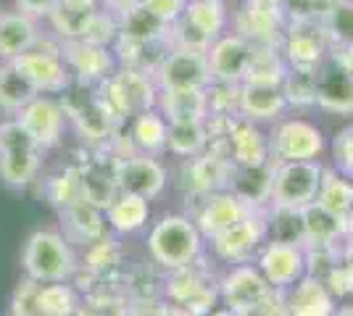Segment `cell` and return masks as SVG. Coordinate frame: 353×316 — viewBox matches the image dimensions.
I'll list each match as a JSON object with an SVG mask.
<instances>
[{"label": "cell", "mask_w": 353, "mask_h": 316, "mask_svg": "<svg viewBox=\"0 0 353 316\" xmlns=\"http://www.w3.org/2000/svg\"><path fill=\"white\" fill-rule=\"evenodd\" d=\"M140 6L150 11L156 19H161L163 24H172L179 16L185 14V6L188 0H140Z\"/></svg>", "instance_id": "cell-38"}, {"label": "cell", "mask_w": 353, "mask_h": 316, "mask_svg": "<svg viewBox=\"0 0 353 316\" xmlns=\"http://www.w3.org/2000/svg\"><path fill=\"white\" fill-rule=\"evenodd\" d=\"M37 282L27 280L24 285L19 287L14 301V316H40L37 314Z\"/></svg>", "instance_id": "cell-39"}, {"label": "cell", "mask_w": 353, "mask_h": 316, "mask_svg": "<svg viewBox=\"0 0 353 316\" xmlns=\"http://www.w3.org/2000/svg\"><path fill=\"white\" fill-rule=\"evenodd\" d=\"M322 169L311 161H288L272 174V198L277 206L303 209L316 200L322 185Z\"/></svg>", "instance_id": "cell-5"}, {"label": "cell", "mask_w": 353, "mask_h": 316, "mask_svg": "<svg viewBox=\"0 0 353 316\" xmlns=\"http://www.w3.org/2000/svg\"><path fill=\"white\" fill-rule=\"evenodd\" d=\"M95 3L98 0H61L59 6L69 8V11H95Z\"/></svg>", "instance_id": "cell-42"}, {"label": "cell", "mask_w": 353, "mask_h": 316, "mask_svg": "<svg viewBox=\"0 0 353 316\" xmlns=\"http://www.w3.org/2000/svg\"><path fill=\"white\" fill-rule=\"evenodd\" d=\"M306 266V256L301 251V245H290V242H269L264 253H261V271L264 280L274 287L295 285L303 274Z\"/></svg>", "instance_id": "cell-11"}, {"label": "cell", "mask_w": 353, "mask_h": 316, "mask_svg": "<svg viewBox=\"0 0 353 316\" xmlns=\"http://www.w3.org/2000/svg\"><path fill=\"white\" fill-rule=\"evenodd\" d=\"M24 269L34 282H63L74 271V256L56 232H34L24 245Z\"/></svg>", "instance_id": "cell-3"}, {"label": "cell", "mask_w": 353, "mask_h": 316, "mask_svg": "<svg viewBox=\"0 0 353 316\" xmlns=\"http://www.w3.org/2000/svg\"><path fill=\"white\" fill-rule=\"evenodd\" d=\"M348 258H351V266H353V242H351V251H348Z\"/></svg>", "instance_id": "cell-46"}, {"label": "cell", "mask_w": 353, "mask_h": 316, "mask_svg": "<svg viewBox=\"0 0 353 316\" xmlns=\"http://www.w3.org/2000/svg\"><path fill=\"white\" fill-rule=\"evenodd\" d=\"M303 213V232H306V240L314 245H330V242L338 238L343 232V216L327 211L324 206H319L316 200L301 209Z\"/></svg>", "instance_id": "cell-25"}, {"label": "cell", "mask_w": 353, "mask_h": 316, "mask_svg": "<svg viewBox=\"0 0 353 316\" xmlns=\"http://www.w3.org/2000/svg\"><path fill=\"white\" fill-rule=\"evenodd\" d=\"M37 45V27L27 14H3L0 16V59L16 61Z\"/></svg>", "instance_id": "cell-16"}, {"label": "cell", "mask_w": 353, "mask_h": 316, "mask_svg": "<svg viewBox=\"0 0 353 316\" xmlns=\"http://www.w3.org/2000/svg\"><path fill=\"white\" fill-rule=\"evenodd\" d=\"M340 3H351V6H353V0H340Z\"/></svg>", "instance_id": "cell-48"}, {"label": "cell", "mask_w": 353, "mask_h": 316, "mask_svg": "<svg viewBox=\"0 0 353 316\" xmlns=\"http://www.w3.org/2000/svg\"><path fill=\"white\" fill-rule=\"evenodd\" d=\"M63 119H66L63 105L50 98H34L30 105L19 111V121L24 124V129L34 137L40 148H50L59 143L63 132Z\"/></svg>", "instance_id": "cell-8"}, {"label": "cell", "mask_w": 353, "mask_h": 316, "mask_svg": "<svg viewBox=\"0 0 353 316\" xmlns=\"http://www.w3.org/2000/svg\"><path fill=\"white\" fill-rule=\"evenodd\" d=\"M330 316H353V308H338V311H332Z\"/></svg>", "instance_id": "cell-45"}, {"label": "cell", "mask_w": 353, "mask_h": 316, "mask_svg": "<svg viewBox=\"0 0 353 316\" xmlns=\"http://www.w3.org/2000/svg\"><path fill=\"white\" fill-rule=\"evenodd\" d=\"M192 177H195V182H192L195 190H211V187L219 185L221 177H224V164H221V158L219 156H211L206 161L195 164Z\"/></svg>", "instance_id": "cell-37"}, {"label": "cell", "mask_w": 353, "mask_h": 316, "mask_svg": "<svg viewBox=\"0 0 353 316\" xmlns=\"http://www.w3.org/2000/svg\"><path fill=\"white\" fill-rule=\"evenodd\" d=\"M250 216V206L245 200H240L235 193H224V196H214L206 206L198 213V227L206 232L208 238H216L221 232H227L230 227L243 222Z\"/></svg>", "instance_id": "cell-14"}, {"label": "cell", "mask_w": 353, "mask_h": 316, "mask_svg": "<svg viewBox=\"0 0 353 316\" xmlns=\"http://www.w3.org/2000/svg\"><path fill=\"white\" fill-rule=\"evenodd\" d=\"M61 0H16L19 11L27 16H50L59 8Z\"/></svg>", "instance_id": "cell-41"}, {"label": "cell", "mask_w": 353, "mask_h": 316, "mask_svg": "<svg viewBox=\"0 0 353 316\" xmlns=\"http://www.w3.org/2000/svg\"><path fill=\"white\" fill-rule=\"evenodd\" d=\"M40 166V145L19 119L0 124V180L8 187H27Z\"/></svg>", "instance_id": "cell-1"}, {"label": "cell", "mask_w": 353, "mask_h": 316, "mask_svg": "<svg viewBox=\"0 0 353 316\" xmlns=\"http://www.w3.org/2000/svg\"><path fill=\"white\" fill-rule=\"evenodd\" d=\"M163 111H166L169 121L201 119L206 111V98L201 90H166Z\"/></svg>", "instance_id": "cell-28"}, {"label": "cell", "mask_w": 353, "mask_h": 316, "mask_svg": "<svg viewBox=\"0 0 353 316\" xmlns=\"http://www.w3.org/2000/svg\"><path fill=\"white\" fill-rule=\"evenodd\" d=\"M74 311V293L66 285L48 282L37 287V314L40 316H69Z\"/></svg>", "instance_id": "cell-33"}, {"label": "cell", "mask_w": 353, "mask_h": 316, "mask_svg": "<svg viewBox=\"0 0 353 316\" xmlns=\"http://www.w3.org/2000/svg\"><path fill=\"white\" fill-rule=\"evenodd\" d=\"M224 298L235 308H256L266 298V280L243 266L224 280Z\"/></svg>", "instance_id": "cell-22"}, {"label": "cell", "mask_w": 353, "mask_h": 316, "mask_svg": "<svg viewBox=\"0 0 353 316\" xmlns=\"http://www.w3.org/2000/svg\"><path fill=\"white\" fill-rule=\"evenodd\" d=\"M316 82V101L330 111H353V74H348L338 59L314 74Z\"/></svg>", "instance_id": "cell-13"}, {"label": "cell", "mask_w": 353, "mask_h": 316, "mask_svg": "<svg viewBox=\"0 0 353 316\" xmlns=\"http://www.w3.org/2000/svg\"><path fill=\"white\" fill-rule=\"evenodd\" d=\"M156 74L163 90H203L211 82L208 59L201 50H188V48H176L166 53Z\"/></svg>", "instance_id": "cell-6"}, {"label": "cell", "mask_w": 353, "mask_h": 316, "mask_svg": "<svg viewBox=\"0 0 353 316\" xmlns=\"http://www.w3.org/2000/svg\"><path fill=\"white\" fill-rule=\"evenodd\" d=\"M66 219H69V229L77 238H82V240H98L101 232H103V222H101L98 206H92L85 198H79V200H74V203L66 206Z\"/></svg>", "instance_id": "cell-30"}, {"label": "cell", "mask_w": 353, "mask_h": 316, "mask_svg": "<svg viewBox=\"0 0 353 316\" xmlns=\"http://www.w3.org/2000/svg\"><path fill=\"white\" fill-rule=\"evenodd\" d=\"M248 82L261 85H282V66L280 59L272 50H253L248 63Z\"/></svg>", "instance_id": "cell-34"}, {"label": "cell", "mask_w": 353, "mask_h": 316, "mask_svg": "<svg viewBox=\"0 0 353 316\" xmlns=\"http://www.w3.org/2000/svg\"><path fill=\"white\" fill-rule=\"evenodd\" d=\"M253 48L245 43V37H224L211 48L208 69L211 79H219L224 85H235L243 74H248V63Z\"/></svg>", "instance_id": "cell-12"}, {"label": "cell", "mask_w": 353, "mask_h": 316, "mask_svg": "<svg viewBox=\"0 0 353 316\" xmlns=\"http://www.w3.org/2000/svg\"><path fill=\"white\" fill-rule=\"evenodd\" d=\"M290 316H330L332 314V298L319 277H306L290 295L288 306Z\"/></svg>", "instance_id": "cell-21"}, {"label": "cell", "mask_w": 353, "mask_h": 316, "mask_svg": "<svg viewBox=\"0 0 353 316\" xmlns=\"http://www.w3.org/2000/svg\"><path fill=\"white\" fill-rule=\"evenodd\" d=\"M150 101H153V90H150V82L145 79V72L130 69L108 85L105 103H119L121 111H134V108L148 111Z\"/></svg>", "instance_id": "cell-18"}, {"label": "cell", "mask_w": 353, "mask_h": 316, "mask_svg": "<svg viewBox=\"0 0 353 316\" xmlns=\"http://www.w3.org/2000/svg\"><path fill=\"white\" fill-rule=\"evenodd\" d=\"M117 187L127 196L137 198H156L166 185L163 169L153 158H127L117 166Z\"/></svg>", "instance_id": "cell-9"}, {"label": "cell", "mask_w": 353, "mask_h": 316, "mask_svg": "<svg viewBox=\"0 0 353 316\" xmlns=\"http://www.w3.org/2000/svg\"><path fill=\"white\" fill-rule=\"evenodd\" d=\"M285 92L280 85H261V82H245L240 90V111L248 119H272L285 108Z\"/></svg>", "instance_id": "cell-19"}, {"label": "cell", "mask_w": 353, "mask_h": 316, "mask_svg": "<svg viewBox=\"0 0 353 316\" xmlns=\"http://www.w3.org/2000/svg\"><path fill=\"white\" fill-rule=\"evenodd\" d=\"M324 50V27H316V21H295L293 32L288 37V56L295 63V69L314 72Z\"/></svg>", "instance_id": "cell-17"}, {"label": "cell", "mask_w": 353, "mask_h": 316, "mask_svg": "<svg viewBox=\"0 0 353 316\" xmlns=\"http://www.w3.org/2000/svg\"><path fill=\"white\" fill-rule=\"evenodd\" d=\"M61 56L66 61V66L77 72V76L85 82V79H98L108 72L111 66V59L105 53V48L90 45V43H82V40H72L66 43V48L61 50Z\"/></svg>", "instance_id": "cell-20"}, {"label": "cell", "mask_w": 353, "mask_h": 316, "mask_svg": "<svg viewBox=\"0 0 353 316\" xmlns=\"http://www.w3.org/2000/svg\"><path fill=\"white\" fill-rule=\"evenodd\" d=\"M316 203L345 219V213L353 209V185L343 177H335V174H322Z\"/></svg>", "instance_id": "cell-29"}, {"label": "cell", "mask_w": 353, "mask_h": 316, "mask_svg": "<svg viewBox=\"0 0 353 316\" xmlns=\"http://www.w3.org/2000/svg\"><path fill=\"white\" fill-rule=\"evenodd\" d=\"M206 143V129H203V119L190 121H169V135H166V145L179 156H195Z\"/></svg>", "instance_id": "cell-27"}, {"label": "cell", "mask_w": 353, "mask_h": 316, "mask_svg": "<svg viewBox=\"0 0 353 316\" xmlns=\"http://www.w3.org/2000/svg\"><path fill=\"white\" fill-rule=\"evenodd\" d=\"M188 3H190V0H188Z\"/></svg>", "instance_id": "cell-49"}, {"label": "cell", "mask_w": 353, "mask_h": 316, "mask_svg": "<svg viewBox=\"0 0 353 316\" xmlns=\"http://www.w3.org/2000/svg\"><path fill=\"white\" fill-rule=\"evenodd\" d=\"M148 219V200L137 196H127L121 193L114 198V203L108 206V222L119 232H134L145 224Z\"/></svg>", "instance_id": "cell-26"}, {"label": "cell", "mask_w": 353, "mask_h": 316, "mask_svg": "<svg viewBox=\"0 0 353 316\" xmlns=\"http://www.w3.org/2000/svg\"><path fill=\"white\" fill-rule=\"evenodd\" d=\"M166 135H169V127H166V121H163L159 114L143 111V114L134 119L132 137L143 151H148V153L161 151L163 145H166Z\"/></svg>", "instance_id": "cell-32"}, {"label": "cell", "mask_w": 353, "mask_h": 316, "mask_svg": "<svg viewBox=\"0 0 353 316\" xmlns=\"http://www.w3.org/2000/svg\"><path fill=\"white\" fill-rule=\"evenodd\" d=\"M324 32H332L340 43L353 45V6L335 3L324 16Z\"/></svg>", "instance_id": "cell-36"}, {"label": "cell", "mask_w": 353, "mask_h": 316, "mask_svg": "<svg viewBox=\"0 0 353 316\" xmlns=\"http://www.w3.org/2000/svg\"><path fill=\"white\" fill-rule=\"evenodd\" d=\"M105 6L111 8V11H117V14H127V11H132L140 6V0H105Z\"/></svg>", "instance_id": "cell-43"}, {"label": "cell", "mask_w": 353, "mask_h": 316, "mask_svg": "<svg viewBox=\"0 0 353 316\" xmlns=\"http://www.w3.org/2000/svg\"><path fill=\"white\" fill-rule=\"evenodd\" d=\"M335 158H338V164L343 166L345 171L353 174V127L343 129L340 137L335 140Z\"/></svg>", "instance_id": "cell-40"}, {"label": "cell", "mask_w": 353, "mask_h": 316, "mask_svg": "<svg viewBox=\"0 0 353 316\" xmlns=\"http://www.w3.org/2000/svg\"><path fill=\"white\" fill-rule=\"evenodd\" d=\"M324 148L322 132L309 121H288L274 135V153L285 161H311Z\"/></svg>", "instance_id": "cell-10"}, {"label": "cell", "mask_w": 353, "mask_h": 316, "mask_svg": "<svg viewBox=\"0 0 353 316\" xmlns=\"http://www.w3.org/2000/svg\"><path fill=\"white\" fill-rule=\"evenodd\" d=\"M264 238V222L259 216H245L243 222L230 227L227 232H221L214 238V248L221 258L227 261H243L245 256L253 253V248Z\"/></svg>", "instance_id": "cell-15"}, {"label": "cell", "mask_w": 353, "mask_h": 316, "mask_svg": "<svg viewBox=\"0 0 353 316\" xmlns=\"http://www.w3.org/2000/svg\"><path fill=\"white\" fill-rule=\"evenodd\" d=\"M227 11L221 0H190L185 14L176 19V40L179 48L188 50H206L211 40L224 30Z\"/></svg>", "instance_id": "cell-4"}, {"label": "cell", "mask_w": 353, "mask_h": 316, "mask_svg": "<svg viewBox=\"0 0 353 316\" xmlns=\"http://www.w3.org/2000/svg\"><path fill=\"white\" fill-rule=\"evenodd\" d=\"M230 145L240 166H259L266 161V143L248 121H230Z\"/></svg>", "instance_id": "cell-24"}, {"label": "cell", "mask_w": 353, "mask_h": 316, "mask_svg": "<svg viewBox=\"0 0 353 316\" xmlns=\"http://www.w3.org/2000/svg\"><path fill=\"white\" fill-rule=\"evenodd\" d=\"M163 30H166V24L161 19H156L143 6H137L121 16V30L119 32H121V37H130V40H159V37H163Z\"/></svg>", "instance_id": "cell-31"}, {"label": "cell", "mask_w": 353, "mask_h": 316, "mask_svg": "<svg viewBox=\"0 0 353 316\" xmlns=\"http://www.w3.org/2000/svg\"><path fill=\"white\" fill-rule=\"evenodd\" d=\"M150 256L166 269H182L188 266L201 251V238L192 222L182 216H166L163 222L153 227L148 238Z\"/></svg>", "instance_id": "cell-2"}, {"label": "cell", "mask_w": 353, "mask_h": 316, "mask_svg": "<svg viewBox=\"0 0 353 316\" xmlns=\"http://www.w3.org/2000/svg\"><path fill=\"white\" fill-rule=\"evenodd\" d=\"M277 316H290V314H288V311H282V314H277Z\"/></svg>", "instance_id": "cell-47"}, {"label": "cell", "mask_w": 353, "mask_h": 316, "mask_svg": "<svg viewBox=\"0 0 353 316\" xmlns=\"http://www.w3.org/2000/svg\"><path fill=\"white\" fill-rule=\"evenodd\" d=\"M21 74L30 79L37 92H59L69 85V66L59 50H27L16 61H11Z\"/></svg>", "instance_id": "cell-7"}, {"label": "cell", "mask_w": 353, "mask_h": 316, "mask_svg": "<svg viewBox=\"0 0 353 316\" xmlns=\"http://www.w3.org/2000/svg\"><path fill=\"white\" fill-rule=\"evenodd\" d=\"M169 311H161V308H156L153 303H140L137 308H134L130 316H166Z\"/></svg>", "instance_id": "cell-44"}, {"label": "cell", "mask_w": 353, "mask_h": 316, "mask_svg": "<svg viewBox=\"0 0 353 316\" xmlns=\"http://www.w3.org/2000/svg\"><path fill=\"white\" fill-rule=\"evenodd\" d=\"M117 32H119V27H117V21H114V16L95 11V14L88 19V24H85L79 40H82V43H90V45L105 48L117 37Z\"/></svg>", "instance_id": "cell-35"}, {"label": "cell", "mask_w": 353, "mask_h": 316, "mask_svg": "<svg viewBox=\"0 0 353 316\" xmlns=\"http://www.w3.org/2000/svg\"><path fill=\"white\" fill-rule=\"evenodd\" d=\"M37 98V90L27 76L16 69L11 61L0 66V108L3 111H21Z\"/></svg>", "instance_id": "cell-23"}]
</instances>
